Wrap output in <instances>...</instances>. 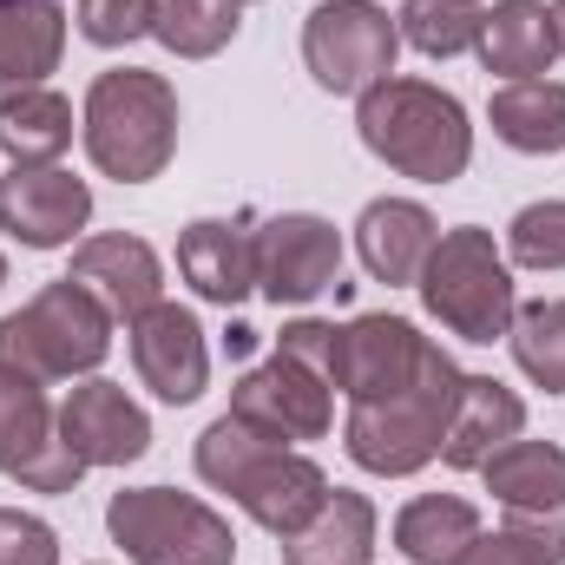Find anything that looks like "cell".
<instances>
[{
    "label": "cell",
    "instance_id": "obj_18",
    "mask_svg": "<svg viewBox=\"0 0 565 565\" xmlns=\"http://www.w3.org/2000/svg\"><path fill=\"white\" fill-rule=\"evenodd\" d=\"M434 244H440V224H434V211L415 204V198H375L355 217V257H362L369 277L388 282V289L422 282Z\"/></svg>",
    "mask_w": 565,
    "mask_h": 565
},
{
    "label": "cell",
    "instance_id": "obj_9",
    "mask_svg": "<svg viewBox=\"0 0 565 565\" xmlns=\"http://www.w3.org/2000/svg\"><path fill=\"white\" fill-rule=\"evenodd\" d=\"M0 473L26 493H73L86 467L60 440V408L46 402V382L0 369Z\"/></svg>",
    "mask_w": 565,
    "mask_h": 565
},
{
    "label": "cell",
    "instance_id": "obj_31",
    "mask_svg": "<svg viewBox=\"0 0 565 565\" xmlns=\"http://www.w3.org/2000/svg\"><path fill=\"white\" fill-rule=\"evenodd\" d=\"M460 565H565V553L553 540H540V533H526V526H493V533H480L473 546H467V559Z\"/></svg>",
    "mask_w": 565,
    "mask_h": 565
},
{
    "label": "cell",
    "instance_id": "obj_35",
    "mask_svg": "<svg viewBox=\"0 0 565 565\" xmlns=\"http://www.w3.org/2000/svg\"><path fill=\"white\" fill-rule=\"evenodd\" d=\"M546 13H553V40H559V53H565V0H553Z\"/></svg>",
    "mask_w": 565,
    "mask_h": 565
},
{
    "label": "cell",
    "instance_id": "obj_25",
    "mask_svg": "<svg viewBox=\"0 0 565 565\" xmlns=\"http://www.w3.org/2000/svg\"><path fill=\"white\" fill-rule=\"evenodd\" d=\"M487 126L500 145L526 158H553L565 151V86L559 79H507L487 99Z\"/></svg>",
    "mask_w": 565,
    "mask_h": 565
},
{
    "label": "cell",
    "instance_id": "obj_19",
    "mask_svg": "<svg viewBox=\"0 0 565 565\" xmlns=\"http://www.w3.org/2000/svg\"><path fill=\"white\" fill-rule=\"evenodd\" d=\"M526 434V402L493 382V375H460V402H454V422L440 434V460L454 473H480L507 440Z\"/></svg>",
    "mask_w": 565,
    "mask_h": 565
},
{
    "label": "cell",
    "instance_id": "obj_6",
    "mask_svg": "<svg viewBox=\"0 0 565 565\" xmlns=\"http://www.w3.org/2000/svg\"><path fill=\"white\" fill-rule=\"evenodd\" d=\"M106 349H113V309L73 277L46 282L26 309L0 316V369H20L33 382L93 375Z\"/></svg>",
    "mask_w": 565,
    "mask_h": 565
},
{
    "label": "cell",
    "instance_id": "obj_33",
    "mask_svg": "<svg viewBox=\"0 0 565 565\" xmlns=\"http://www.w3.org/2000/svg\"><path fill=\"white\" fill-rule=\"evenodd\" d=\"M0 565H60V533L40 513L0 507Z\"/></svg>",
    "mask_w": 565,
    "mask_h": 565
},
{
    "label": "cell",
    "instance_id": "obj_22",
    "mask_svg": "<svg viewBox=\"0 0 565 565\" xmlns=\"http://www.w3.org/2000/svg\"><path fill=\"white\" fill-rule=\"evenodd\" d=\"M66 53V13L60 0H13L0 7V106L46 86V73Z\"/></svg>",
    "mask_w": 565,
    "mask_h": 565
},
{
    "label": "cell",
    "instance_id": "obj_2",
    "mask_svg": "<svg viewBox=\"0 0 565 565\" xmlns=\"http://www.w3.org/2000/svg\"><path fill=\"white\" fill-rule=\"evenodd\" d=\"M355 132L362 145L415 178V184H454L467 164H473V126H467V106L427 79H402L388 73L382 86H369L355 99Z\"/></svg>",
    "mask_w": 565,
    "mask_h": 565
},
{
    "label": "cell",
    "instance_id": "obj_1",
    "mask_svg": "<svg viewBox=\"0 0 565 565\" xmlns=\"http://www.w3.org/2000/svg\"><path fill=\"white\" fill-rule=\"evenodd\" d=\"M198 480L217 487V493H231L270 540L302 533L316 520V507L329 500V473L309 454H296V447H282L270 434H257V427L237 422V415H217V422L198 434Z\"/></svg>",
    "mask_w": 565,
    "mask_h": 565
},
{
    "label": "cell",
    "instance_id": "obj_38",
    "mask_svg": "<svg viewBox=\"0 0 565 565\" xmlns=\"http://www.w3.org/2000/svg\"><path fill=\"white\" fill-rule=\"evenodd\" d=\"M0 7H13V0H0Z\"/></svg>",
    "mask_w": 565,
    "mask_h": 565
},
{
    "label": "cell",
    "instance_id": "obj_29",
    "mask_svg": "<svg viewBox=\"0 0 565 565\" xmlns=\"http://www.w3.org/2000/svg\"><path fill=\"white\" fill-rule=\"evenodd\" d=\"M480 0H402L395 13V33L427 53V60H454V53H473L480 40Z\"/></svg>",
    "mask_w": 565,
    "mask_h": 565
},
{
    "label": "cell",
    "instance_id": "obj_27",
    "mask_svg": "<svg viewBox=\"0 0 565 565\" xmlns=\"http://www.w3.org/2000/svg\"><path fill=\"white\" fill-rule=\"evenodd\" d=\"M244 7L237 0H151V40L178 60H211L237 40Z\"/></svg>",
    "mask_w": 565,
    "mask_h": 565
},
{
    "label": "cell",
    "instance_id": "obj_8",
    "mask_svg": "<svg viewBox=\"0 0 565 565\" xmlns=\"http://www.w3.org/2000/svg\"><path fill=\"white\" fill-rule=\"evenodd\" d=\"M395 53H402V33L375 0H322L302 20V66L322 93L362 99L395 73Z\"/></svg>",
    "mask_w": 565,
    "mask_h": 565
},
{
    "label": "cell",
    "instance_id": "obj_15",
    "mask_svg": "<svg viewBox=\"0 0 565 565\" xmlns=\"http://www.w3.org/2000/svg\"><path fill=\"white\" fill-rule=\"evenodd\" d=\"M60 440L79 467H132L151 447V415L119 382H79L60 402Z\"/></svg>",
    "mask_w": 565,
    "mask_h": 565
},
{
    "label": "cell",
    "instance_id": "obj_28",
    "mask_svg": "<svg viewBox=\"0 0 565 565\" xmlns=\"http://www.w3.org/2000/svg\"><path fill=\"white\" fill-rule=\"evenodd\" d=\"M507 342H513V362H520V375H526L533 388L565 395V296L526 302V309L513 316Z\"/></svg>",
    "mask_w": 565,
    "mask_h": 565
},
{
    "label": "cell",
    "instance_id": "obj_36",
    "mask_svg": "<svg viewBox=\"0 0 565 565\" xmlns=\"http://www.w3.org/2000/svg\"><path fill=\"white\" fill-rule=\"evenodd\" d=\"M0 282H7V257H0Z\"/></svg>",
    "mask_w": 565,
    "mask_h": 565
},
{
    "label": "cell",
    "instance_id": "obj_32",
    "mask_svg": "<svg viewBox=\"0 0 565 565\" xmlns=\"http://www.w3.org/2000/svg\"><path fill=\"white\" fill-rule=\"evenodd\" d=\"M79 33L93 46H132L151 33V0H79Z\"/></svg>",
    "mask_w": 565,
    "mask_h": 565
},
{
    "label": "cell",
    "instance_id": "obj_23",
    "mask_svg": "<svg viewBox=\"0 0 565 565\" xmlns=\"http://www.w3.org/2000/svg\"><path fill=\"white\" fill-rule=\"evenodd\" d=\"M375 559V500L329 487L316 520L282 540V565H369Z\"/></svg>",
    "mask_w": 565,
    "mask_h": 565
},
{
    "label": "cell",
    "instance_id": "obj_13",
    "mask_svg": "<svg viewBox=\"0 0 565 565\" xmlns=\"http://www.w3.org/2000/svg\"><path fill=\"white\" fill-rule=\"evenodd\" d=\"M342 277V237L316 211H282L257 224V289L270 302H316L329 282Z\"/></svg>",
    "mask_w": 565,
    "mask_h": 565
},
{
    "label": "cell",
    "instance_id": "obj_5",
    "mask_svg": "<svg viewBox=\"0 0 565 565\" xmlns=\"http://www.w3.org/2000/svg\"><path fill=\"white\" fill-rule=\"evenodd\" d=\"M415 289H422L427 316L460 342H500L513 329V316H520L513 264L493 244V231H480V224L440 231V244H434Z\"/></svg>",
    "mask_w": 565,
    "mask_h": 565
},
{
    "label": "cell",
    "instance_id": "obj_16",
    "mask_svg": "<svg viewBox=\"0 0 565 565\" xmlns=\"http://www.w3.org/2000/svg\"><path fill=\"white\" fill-rule=\"evenodd\" d=\"M66 277L79 282V289H93L113 309V322H139L151 302H164V264H158V250L145 237H132V231L86 237L73 250V270Z\"/></svg>",
    "mask_w": 565,
    "mask_h": 565
},
{
    "label": "cell",
    "instance_id": "obj_26",
    "mask_svg": "<svg viewBox=\"0 0 565 565\" xmlns=\"http://www.w3.org/2000/svg\"><path fill=\"white\" fill-rule=\"evenodd\" d=\"M66 145H73V99H60L53 86H33L0 106V151L13 164H60Z\"/></svg>",
    "mask_w": 565,
    "mask_h": 565
},
{
    "label": "cell",
    "instance_id": "obj_4",
    "mask_svg": "<svg viewBox=\"0 0 565 565\" xmlns=\"http://www.w3.org/2000/svg\"><path fill=\"white\" fill-rule=\"evenodd\" d=\"M454 402H460V362L447 349H434V362L408 388H395L382 402H349L342 447H349V460L362 473L408 480L427 460H440V434L454 422Z\"/></svg>",
    "mask_w": 565,
    "mask_h": 565
},
{
    "label": "cell",
    "instance_id": "obj_7",
    "mask_svg": "<svg viewBox=\"0 0 565 565\" xmlns=\"http://www.w3.org/2000/svg\"><path fill=\"white\" fill-rule=\"evenodd\" d=\"M106 533L132 565H237V533L217 507L178 487H126L106 500Z\"/></svg>",
    "mask_w": 565,
    "mask_h": 565
},
{
    "label": "cell",
    "instance_id": "obj_30",
    "mask_svg": "<svg viewBox=\"0 0 565 565\" xmlns=\"http://www.w3.org/2000/svg\"><path fill=\"white\" fill-rule=\"evenodd\" d=\"M507 264L520 270H565V198H540L507 224Z\"/></svg>",
    "mask_w": 565,
    "mask_h": 565
},
{
    "label": "cell",
    "instance_id": "obj_11",
    "mask_svg": "<svg viewBox=\"0 0 565 565\" xmlns=\"http://www.w3.org/2000/svg\"><path fill=\"white\" fill-rule=\"evenodd\" d=\"M231 415L250 422L257 434H270V440H282V447L322 440V434L335 427V388H329L316 369H302V362H289V355H270L264 369H250V375L231 388Z\"/></svg>",
    "mask_w": 565,
    "mask_h": 565
},
{
    "label": "cell",
    "instance_id": "obj_3",
    "mask_svg": "<svg viewBox=\"0 0 565 565\" xmlns=\"http://www.w3.org/2000/svg\"><path fill=\"white\" fill-rule=\"evenodd\" d=\"M79 132H86V158L119 178V184H151L171 151H178V93L164 73H145V66H113L86 86V113H79Z\"/></svg>",
    "mask_w": 565,
    "mask_h": 565
},
{
    "label": "cell",
    "instance_id": "obj_24",
    "mask_svg": "<svg viewBox=\"0 0 565 565\" xmlns=\"http://www.w3.org/2000/svg\"><path fill=\"white\" fill-rule=\"evenodd\" d=\"M480 540V507L460 493H415L395 513V553L408 565H460Z\"/></svg>",
    "mask_w": 565,
    "mask_h": 565
},
{
    "label": "cell",
    "instance_id": "obj_17",
    "mask_svg": "<svg viewBox=\"0 0 565 565\" xmlns=\"http://www.w3.org/2000/svg\"><path fill=\"white\" fill-rule=\"evenodd\" d=\"M178 277L204 302H244L257 289V224L250 217H198L178 231Z\"/></svg>",
    "mask_w": 565,
    "mask_h": 565
},
{
    "label": "cell",
    "instance_id": "obj_34",
    "mask_svg": "<svg viewBox=\"0 0 565 565\" xmlns=\"http://www.w3.org/2000/svg\"><path fill=\"white\" fill-rule=\"evenodd\" d=\"M277 355L302 362V369H316V375L335 388V322H316V316H302V322H282Z\"/></svg>",
    "mask_w": 565,
    "mask_h": 565
},
{
    "label": "cell",
    "instance_id": "obj_20",
    "mask_svg": "<svg viewBox=\"0 0 565 565\" xmlns=\"http://www.w3.org/2000/svg\"><path fill=\"white\" fill-rule=\"evenodd\" d=\"M487 493L513 513V520H559L565 513V447L553 440H507L487 467H480Z\"/></svg>",
    "mask_w": 565,
    "mask_h": 565
},
{
    "label": "cell",
    "instance_id": "obj_12",
    "mask_svg": "<svg viewBox=\"0 0 565 565\" xmlns=\"http://www.w3.org/2000/svg\"><path fill=\"white\" fill-rule=\"evenodd\" d=\"M93 224V184L66 164H13L0 178V231L26 250H66Z\"/></svg>",
    "mask_w": 565,
    "mask_h": 565
},
{
    "label": "cell",
    "instance_id": "obj_21",
    "mask_svg": "<svg viewBox=\"0 0 565 565\" xmlns=\"http://www.w3.org/2000/svg\"><path fill=\"white\" fill-rule=\"evenodd\" d=\"M473 53H480V66L500 73V79H546L553 60H559L546 0H500V7H487Z\"/></svg>",
    "mask_w": 565,
    "mask_h": 565
},
{
    "label": "cell",
    "instance_id": "obj_37",
    "mask_svg": "<svg viewBox=\"0 0 565 565\" xmlns=\"http://www.w3.org/2000/svg\"><path fill=\"white\" fill-rule=\"evenodd\" d=\"M237 7H250V0H237Z\"/></svg>",
    "mask_w": 565,
    "mask_h": 565
},
{
    "label": "cell",
    "instance_id": "obj_10",
    "mask_svg": "<svg viewBox=\"0 0 565 565\" xmlns=\"http://www.w3.org/2000/svg\"><path fill=\"white\" fill-rule=\"evenodd\" d=\"M440 342H427L408 316H388V309H369L355 322L335 329V388L349 402H382L395 388H408L434 362Z\"/></svg>",
    "mask_w": 565,
    "mask_h": 565
},
{
    "label": "cell",
    "instance_id": "obj_14",
    "mask_svg": "<svg viewBox=\"0 0 565 565\" xmlns=\"http://www.w3.org/2000/svg\"><path fill=\"white\" fill-rule=\"evenodd\" d=\"M126 342H132V369L139 382L171 402V408H191L211 382V349H204V329L184 302H151L139 322H126Z\"/></svg>",
    "mask_w": 565,
    "mask_h": 565
}]
</instances>
